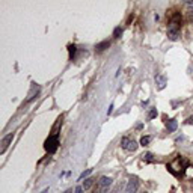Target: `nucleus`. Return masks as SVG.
<instances>
[{"label":"nucleus","instance_id":"obj_12","mask_svg":"<svg viewBox=\"0 0 193 193\" xmlns=\"http://www.w3.org/2000/svg\"><path fill=\"white\" fill-rule=\"evenodd\" d=\"M150 142H151V136H143V137L140 139V145H143V146H146Z\"/></svg>","mask_w":193,"mask_h":193},{"label":"nucleus","instance_id":"obj_1","mask_svg":"<svg viewBox=\"0 0 193 193\" xmlns=\"http://www.w3.org/2000/svg\"><path fill=\"white\" fill-rule=\"evenodd\" d=\"M57 146H59V139H57V134H51V136H48V139L44 142V150H45L47 153H50V154L56 153Z\"/></svg>","mask_w":193,"mask_h":193},{"label":"nucleus","instance_id":"obj_15","mask_svg":"<svg viewBox=\"0 0 193 193\" xmlns=\"http://www.w3.org/2000/svg\"><path fill=\"white\" fill-rule=\"evenodd\" d=\"M91 174H92V169H86V171H84V172H83V174H81V175L78 177V180H83V178H86V177H89Z\"/></svg>","mask_w":193,"mask_h":193},{"label":"nucleus","instance_id":"obj_23","mask_svg":"<svg viewBox=\"0 0 193 193\" xmlns=\"http://www.w3.org/2000/svg\"><path fill=\"white\" fill-rule=\"evenodd\" d=\"M65 193H73V192H71V190H67V192H65Z\"/></svg>","mask_w":193,"mask_h":193},{"label":"nucleus","instance_id":"obj_20","mask_svg":"<svg viewBox=\"0 0 193 193\" xmlns=\"http://www.w3.org/2000/svg\"><path fill=\"white\" fill-rule=\"evenodd\" d=\"M187 5H189V6H193V2H192V0H189V2H187Z\"/></svg>","mask_w":193,"mask_h":193},{"label":"nucleus","instance_id":"obj_19","mask_svg":"<svg viewBox=\"0 0 193 193\" xmlns=\"http://www.w3.org/2000/svg\"><path fill=\"white\" fill-rule=\"evenodd\" d=\"M112 110H113V104H110V107H109V110H107V115H110Z\"/></svg>","mask_w":193,"mask_h":193},{"label":"nucleus","instance_id":"obj_2","mask_svg":"<svg viewBox=\"0 0 193 193\" xmlns=\"http://www.w3.org/2000/svg\"><path fill=\"white\" fill-rule=\"evenodd\" d=\"M121 146H122L125 151H136L139 145H137L133 139H130V137H122V139H121Z\"/></svg>","mask_w":193,"mask_h":193},{"label":"nucleus","instance_id":"obj_17","mask_svg":"<svg viewBox=\"0 0 193 193\" xmlns=\"http://www.w3.org/2000/svg\"><path fill=\"white\" fill-rule=\"evenodd\" d=\"M186 124H189V125H193V115L189 116V118L186 119Z\"/></svg>","mask_w":193,"mask_h":193},{"label":"nucleus","instance_id":"obj_6","mask_svg":"<svg viewBox=\"0 0 193 193\" xmlns=\"http://www.w3.org/2000/svg\"><path fill=\"white\" fill-rule=\"evenodd\" d=\"M166 128H167V131H171V133H174L177 128H178V121L177 119H169L167 122H166Z\"/></svg>","mask_w":193,"mask_h":193},{"label":"nucleus","instance_id":"obj_9","mask_svg":"<svg viewBox=\"0 0 193 193\" xmlns=\"http://www.w3.org/2000/svg\"><path fill=\"white\" fill-rule=\"evenodd\" d=\"M109 45H110V42H109V41H103V42L97 44V45H95V48H97V51H103V50L109 48Z\"/></svg>","mask_w":193,"mask_h":193},{"label":"nucleus","instance_id":"obj_16","mask_svg":"<svg viewBox=\"0 0 193 193\" xmlns=\"http://www.w3.org/2000/svg\"><path fill=\"white\" fill-rule=\"evenodd\" d=\"M157 113H158V112H157V109H151V110H150V113H148V119H153V118H155V116H157Z\"/></svg>","mask_w":193,"mask_h":193},{"label":"nucleus","instance_id":"obj_8","mask_svg":"<svg viewBox=\"0 0 193 193\" xmlns=\"http://www.w3.org/2000/svg\"><path fill=\"white\" fill-rule=\"evenodd\" d=\"M167 36L172 41H177L178 36H180V30H177V29H167Z\"/></svg>","mask_w":193,"mask_h":193},{"label":"nucleus","instance_id":"obj_24","mask_svg":"<svg viewBox=\"0 0 193 193\" xmlns=\"http://www.w3.org/2000/svg\"><path fill=\"white\" fill-rule=\"evenodd\" d=\"M145 193H146V192H145Z\"/></svg>","mask_w":193,"mask_h":193},{"label":"nucleus","instance_id":"obj_13","mask_svg":"<svg viewBox=\"0 0 193 193\" xmlns=\"http://www.w3.org/2000/svg\"><path fill=\"white\" fill-rule=\"evenodd\" d=\"M121 35H122V27H115V30H113V38H121Z\"/></svg>","mask_w":193,"mask_h":193},{"label":"nucleus","instance_id":"obj_14","mask_svg":"<svg viewBox=\"0 0 193 193\" xmlns=\"http://www.w3.org/2000/svg\"><path fill=\"white\" fill-rule=\"evenodd\" d=\"M143 160H145V161H150V163H153V161H154V155L151 154V153H146V154L143 155Z\"/></svg>","mask_w":193,"mask_h":193},{"label":"nucleus","instance_id":"obj_7","mask_svg":"<svg viewBox=\"0 0 193 193\" xmlns=\"http://www.w3.org/2000/svg\"><path fill=\"white\" fill-rule=\"evenodd\" d=\"M112 183H113V180H112L110 177H101V178H100V186H101V189L110 187Z\"/></svg>","mask_w":193,"mask_h":193},{"label":"nucleus","instance_id":"obj_4","mask_svg":"<svg viewBox=\"0 0 193 193\" xmlns=\"http://www.w3.org/2000/svg\"><path fill=\"white\" fill-rule=\"evenodd\" d=\"M14 136H15L14 133H9V134H6V136H5V137L2 139V145H3V146H2V154H3L5 151H6V148H8V146H9V143L12 142Z\"/></svg>","mask_w":193,"mask_h":193},{"label":"nucleus","instance_id":"obj_3","mask_svg":"<svg viewBox=\"0 0 193 193\" xmlns=\"http://www.w3.org/2000/svg\"><path fill=\"white\" fill-rule=\"evenodd\" d=\"M137 190H139V180L137 177H131L125 187V193H137Z\"/></svg>","mask_w":193,"mask_h":193},{"label":"nucleus","instance_id":"obj_11","mask_svg":"<svg viewBox=\"0 0 193 193\" xmlns=\"http://www.w3.org/2000/svg\"><path fill=\"white\" fill-rule=\"evenodd\" d=\"M68 51H70V59L73 60V59H74V54H76V51H77V47L73 45V44H70V45H68Z\"/></svg>","mask_w":193,"mask_h":193},{"label":"nucleus","instance_id":"obj_22","mask_svg":"<svg viewBox=\"0 0 193 193\" xmlns=\"http://www.w3.org/2000/svg\"><path fill=\"white\" fill-rule=\"evenodd\" d=\"M47 192H48V189H44V190H42L41 193H47Z\"/></svg>","mask_w":193,"mask_h":193},{"label":"nucleus","instance_id":"obj_21","mask_svg":"<svg viewBox=\"0 0 193 193\" xmlns=\"http://www.w3.org/2000/svg\"><path fill=\"white\" fill-rule=\"evenodd\" d=\"M190 18H192V20H193V9H192V11H190Z\"/></svg>","mask_w":193,"mask_h":193},{"label":"nucleus","instance_id":"obj_5","mask_svg":"<svg viewBox=\"0 0 193 193\" xmlns=\"http://www.w3.org/2000/svg\"><path fill=\"white\" fill-rule=\"evenodd\" d=\"M166 83H167V78H166V76H157V77H155V84H157V89H164V88H166Z\"/></svg>","mask_w":193,"mask_h":193},{"label":"nucleus","instance_id":"obj_18","mask_svg":"<svg viewBox=\"0 0 193 193\" xmlns=\"http://www.w3.org/2000/svg\"><path fill=\"white\" fill-rule=\"evenodd\" d=\"M74 193H83V187H81V186H77L76 190H74Z\"/></svg>","mask_w":193,"mask_h":193},{"label":"nucleus","instance_id":"obj_10","mask_svg":"<svg viewBox=\"0 0 193 193\" xmlns=\"http://www.w3.org/2000/svg\"><path fill=\"white\" fill-rule=\"evenodd\" d=\"M92 184H94V180H92V178H86V180H84V183H83V186H81V187H83V190H84V192H86V190H89V189H91V187H92Z\"/></svg>","mask_w":193,"mask_h":193}]
</instances>
